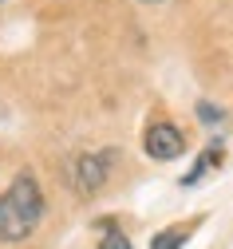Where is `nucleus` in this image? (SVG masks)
<instances>
[{
  "instance_id": "f257e3e1",
  "label": "nucleus",
  "mask_w": 233,
  "mask_h": 249,
  "mask_svg": "<svg viewBox=\"0 0 233 249\" xmlns=\"http://www.w3.org/2000/svg\"><path fill=\"white\" fill-rule=\"evenodd\" d=\"M44 217V194L32 174H16V182L0 194V241H24Z\"/></svg>"
},
{
  "instance_id": "39448f33",
  "label": "nucleus",
  "mask_w": 233,
  "mask_h": 249,
  "mask_svg": "<svg viewBox=\"0 0 233 249\" xmlns=\"http://www.w3.org/2000/svg\"><path fill=\"white\" fill-rule=\"evenodd\" d=\"M197 119L214 127V123H221V107H214V103H197Z\"/></svg>"
},
{
  "instance_id": "20e7f679",
  "label": "nucleus",
  "mask_w": 233,
  "mask_h": 249,
  "mask_svg": "<svg viewBox=\"0 0 233 249\" xmlns=\"http://www.w3.org/2000/svg\"><path fill=\"white\" fill-rule=\"evenodd\" d=\"M182 245H186V230H162L150 241V249H182Z\"/></svg>"
},
{
  "instance_id": "7ed1b4c3",
  "label": "nucleus",
  "mask_w": 233,
  "mask_h": 249,
  "mask_svg": "<svg viewBox=\"0 0 233 249\" xmlns=\"http://www.w3.org/2000/svg\"><path fill=\"white\" fill-rule=\"evenodd\" d=\"M143 146H146V154L154 162H170V159H178L186 150V139H182V131L174 123H154L146 131V139H143Z\"/></svg>"
},
{
  "instance_id": "0eeeda50",
  "label": "nucleus",
  "mask_w": 233,
  "mask_h": 249,
  "mask_svg": "<svg viewBox=\"0 0 233 249\" xmlns=\"http://www.w3.org/2000/svg\"><path fill=\"white\" fill-rule=\"evenodd\" d=\"M139 4H162V0H139Z\"/></svg>"
},
{
  "instance_id": "f03ea898",
  "label": "nucleus",
  "mask_w": 233,
  "mask_h": 249,
  "mask_svg": "<svg viewBox=\"0 0 233 249\" xmlns=\"http://www.w3.org/2000/svg\"><path fill=\"white\" fill-rule=\"evenodd\" d=\"M115 159H119V150H91V154H79V159L72 162V186H75V194H83V198H91V194H99L107 186V178H111V166H115Z\"/></svg>"
},
{
  "instance_id": "423d86ee",
  "label": "nucleus",
  "mask_w": 233,
  "mask_h": 249,
  "mask_svg": "<svg viewBox=\"0 0 233 249\" xmlns=\"http://www.w3.org/2000/svg\"><path fill=\"white\" fill-rule=\"evenodd\" d=\"M99 249H130V241H126L123 233H111V237H107L103 245H99Z\"/></svg>"
}]
</instances>
